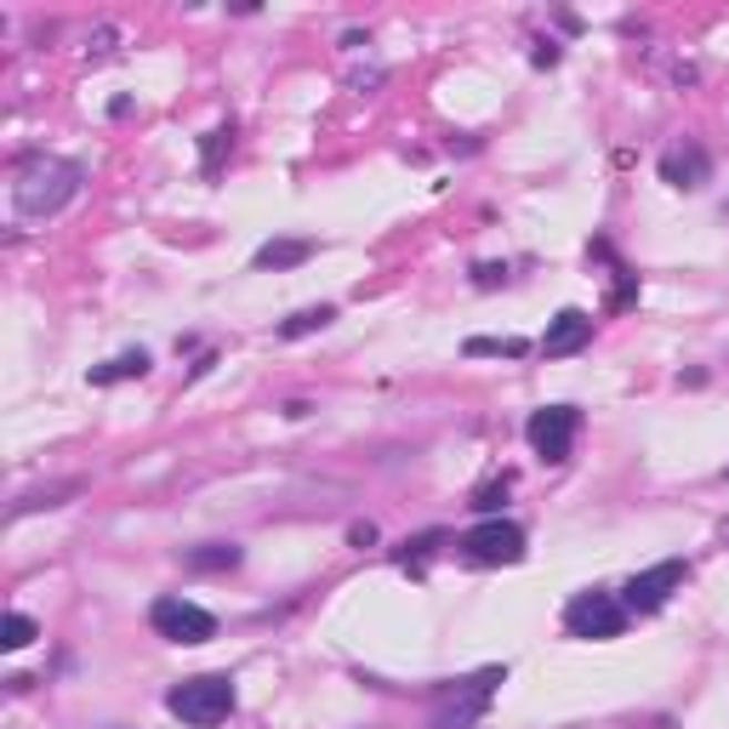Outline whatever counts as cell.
I'll list each match as a JSON object with an SVG mask.
<instances>
[{"label":"cell","instance_id":"cell-1","mask_svg":"<svg viewBox=\"0 0 729 729\" xmlns=\"http://www.w3.org/2000/svg\"><path fill=\"white\" fill-rule=\"evenodd\" d=\"M86 172H80V160H58V154H29L18 177H12V212L40 223V217H58L69 199L80 194Z\"/></svg>","mask_w":729,"mask_h":729},{"label":"cell","instance_id":"cell-2","mask_svg":"<svg viewBox=\"0 0 729 729\" xmlns=\"http://www.w3.org/2000/svg\"><path fill=\"white\" fill-rule=\"evenodd\" d=\"M234 678L228 672H194L183 684H172L166 690V712L183 718L188 729H217L228 712H234Z\"/></svg>","mask_w":729,"mask_h":729},{"label":"cell","instance_id":"cell-3","mask_svg":"<svg viewBox=\"0 0 729 729\" xmlns=\"http://www.w3.org/2000/svg\"><path fill=\"white\" fill-rule=\"evenodd\" d=\"M507 684V667H484V672H473V678H462V684H439L433 690V707H439V729H468L484 707H491V696Z\"/></svg>","mask_w":729,"mask_h":729},{"label":"cell","instance_id":"cell-4","mask_svg":"<svg viewBox=\"0 0 729 729\" xmlns=\"http://www.w3.org/2000/svg\"><path fill=\"white\" fill-rule=\"evenodd\" d=\"M564 633L571 638H622L627 633V604L622 593H604V587H587L564 604Z\"/></svg>","mask_w":729,"mask_h":729},{"label":"cell","instance_id":"cell-5","mask_svg":"<svg viewBox=\"0 0 729 729\" xmlns=\"http://www.w3.org/2000/svg\"><path fill=\"white\" fill-rule=\"evenodd\" d=\"M148 627L166 644H206V638H217V616L199 610V604L183 598V593H160L148 604Z\"/></svg>","mask_w":729,"mask_h":729},{"label":"cell","instance_id":"cell-6","mask_svg":"<svg viewBox=\"0 0 729 729\" xmlns=\"http://www.w3.org/2000/svg\"><path fill=\"white\" fill-rule=\"evenodd\" d=\"M456 553L468 558V564H484V571H491V564H518L524 558V531L513 518H479L473 531L456 542Z\"/></svg>","mask_w":729,"mask_h":729},{"label":"cell","instance_id":"cell-7","mask_svg":"<svg viewBox=\"0 0 729 729\" xmlns=\"http://www.w3.org/2000/svg\"><path fill=\"white\" fill-rule=\"evenodd\" d=\"M576 433H582L576 404H542V411H531V422H524V439H531V451L542 462H571Z\"/></svg>","mask_w":729,"mask_h":729},{"label":"cell","instance_id":"cell-8","mask_svg":"<svg viewBox=\"0 0 729 729\" xmlns=\"http://www.w3.org/2000/svg\"><path fill=\"white\" fill-rule=\"evenodd\" d=\"M690 582V564L684 558H661V564H650V571H638L627 587H622V604H627V616H656V610H667V598Z\"/></svg>","mask_w":729,"mask_h":729},{"label":"cell","instance_id":"cell-9","mask_svg":"<svg viewBox=\"0 0 729 729\" xmlns=\"http://www.w3.org/2000/svg\"><path fill=\"white\" fill-rule=\"evenodd\" d=\"M707 177H712V154H707L701 143H672V148L661 154V183L696 194V188H707Z\"/></svg>","mask_w":729,"mask_h":729},{"label":"cell","instance_id":"cell-10","mask_svg":"<svg viewBox=\"0 0 729 729\" xmlns=\"http://www.w3.org/2000/svg\"><path fill=\"white\" fill-rule=\"evenodd\" d=\"M587 342H593V314H582V308H558L547 319V331H542V353L547 359H571Z\"/></svg>","mask_w":729,"mask_h":729},{"label":"cell","instance_id":"cell-11","mask_svg":"<svg viewBox=\"0 0 729 729\" xmlns=\"http://www.w3.org/2000/svg\"><path fill=\"white\" fill-rule=\"evenodd\" d=\"M319 251V239H308V234H279V239H268V246H257V257H251V268H302L308 257Z\"/></svg>","mask_w":729,"mask_h":729},{"label":"cell","instance_id":"cell-12","mask_svg":"<svg viewBox=\"0 0 729 729\" xmlns=\"http://www.w3.org/2000/svg\"><path fill=\"white\" fill-rule=\"evenodd\" d=\"M132 377H148V353L143 348L114 353L109 364H92V388H114V382H132Z\"/></svg>","mask_w":729,"mask_h":729},{"label":"cell","instance_id":"cell-13","mask_svg":"<svg viewBox=\"0 0 729 729\" xmlns=\"http://www.w3.org/2000/svg\"><path fill=\"white\" fill-rule=\"evenodd\" d=\"M69 496H80V479H63V484H47V491H29V496H18V502H12V518H23V513H40V507H63Z\"/></svg>","mask_w":729,"mask_h":729},{"label":"cell","instance_id":"cell-14","mask_svg":"<svg viewBox=\"0 0 729 729\" xmlns=\"http://www.w3.org/2000/svg\"><path fill=\"white\" fill-rule=\"evenodd\" d=\"M444 542H451L444 531H422V536H411L404 547H393V564H404V571H422V564H428V558H433Z\"/></svg>","mask_w":729,"mask_h":729},{"label":"cell","instance_id":"cell-15","mask_svg":"<svg viewBox=\"0 0 729 729\" xmlns=\"http://www.w3.org/2000/svg\"><path fill=\"white\" fill-rule=\"evenodd\" d=\"M331 319H337V308H331V302H319V308H302V314H291L286 326H279V337H286V342H297V337H314V331H326Z\"/></svg>","mask_w":729,"mask_h":729},{"label":"cell","instance_id":"cell-16","mask_svg":"<svg viewBox=\"0 0 729 729\" xmlns=\"http://www.w3.org/2000/svg\"><path fill=\"white\" fill-rule=\"evenodd\" d=\"M234 564H239L234 542H206V547L188 553V571H234Z\"/></svg>","mask_w":729,"mask_h":729},{"label":"cell","instance_id":"cell-17","mask_svg":"<svg viewBox=\"0 0 729 729\" xmlns=\"http://www.w3.org/2000/svg\"><path fill=\"white\" fill-rule=\"evenodd\" d=\"M223 154H234V126H217V132H206V143H199V172H206V177H217V172H223Z\"/></svg>","mask_w":729,"mask_h":729},{"label":"cell","instance_id":"cell-18","mask_svg":"<svg viewBox=\"0 0 729 729\" xmlns=\"http://www.w3.org/2000/svg\"><path fill=\"white\" fill-rule=\"evenodd\" d=\"M507 491H513V479L507 473H496V479H484L479 491H473V513H484V518H496V507L507 502Z\"/></svg>","mask_w":729,"mask_h":729},{"label":"cell","instance_id":"cell-19","mask_svg":"<svg viewBox=\"0 0 729 729\" xmlns=\"http://www.w3.org/2000/svg\"><path fill=\"white\" fill-rule=\"evenodd\" d=\"M34 616H23V610H12L7 616V627H0V644H7V650H29V644H34Z\"/></svg>","mask_w":729,"mask_h":729},{"label":"cell","instance_id":"cell-20","mask_svg":"<svg viewBox=\"0 0 729 729\" xmlns=\"http://www.w3.org/2000/svg\"><path fill=\"white\" fill-rule=\"evenodd\" d=\"M468 353H473V359H479V353H507V359H518V353H531V342H518V337H473Z\"/></svg>","mask_w":729,"mask_h":729},{"label":"cell","instance_id":"cell-21","mask_svg":"<svg viewBox=\"0 0 729 729\" xmlns=\"http://www.w3.org/2000/svg\"><path fill=\"white\" fill-rule=\"evenodd\" d=\"M531 63H536V69H553V63H558V47H553V40H542V47L531 52Z\"/></svg>","mask_w":729,"mask_h":729},{"label":"cell","instance_id":"cell-22","mask_svg":"<svg viewBox=\"0 0 729 729\" xmlns=\"http://www.w3.org/2000/svg\"><path fill=\"white\" fill-rule=\"evenodd\" d=\"M348 542H353V547H371V542H377V524H353Z\"/></svg>","mask_w":729,"mask_h":729},{"label":"cell","instance_id":"cell-23","mask_svg":"<svg viewBox=\"0 0 729 729\" xmlns=\"http://www.w3.org/2000/svg\"><path fill=\"white\" fill-rule=\"evenodd\" d=\"M723 542H729V524H723Z\"/></svg>","mask_w":729,"mask_h":729},{"label":"cell","instance_id":"cell-24","mask_svg":"<svg viewBox=\"0 0 729 729\" xmlns=\"http://www.w3.org/2000/svg\"><path fill=\"white\" fill-rule=\"evenodd\" d=\"M723 479H729V468H723Z\"/></svg>","mask_w":729,"mask_h":729}]
</instances>
